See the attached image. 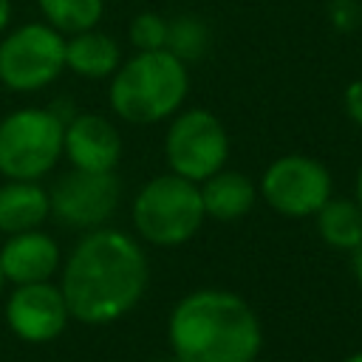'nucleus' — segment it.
<instances>
[{
  "label": "nucleus",
  "instance_id": "obj_1",
  "mask_svg": "<svg viewBox=\"0 0 362 362\" xmlns=\"http://www.w3.org/2000/svg\"><path fill=\"white\" fill-rule=\"evenodd\" d=\"M59 269L68 314L82 325H107L130 314L150 280L139 238L110 226L85 232Z\"/></svg>",
  "mask_w": 362,
  "mask_h": 362
},
{
  "label": "nucleus",
  "instance_id": "obj_2",
  "mask_svg": "<svg viewBox=\"0 0 362 362\" xmlns=\"http://www.w3.org/2000/svg\"><path fill=\"white\" fill-rule=\"evenodd\" d=\"M167 342L175 362H255L263 348V328L240 294L195 288L173 305Z\"/></svg>",
  "mask_w": 362,
  "mask_h": 362
},
{
  "label": "nucleus",
  "instance_id": "obj_3",
  "mask_svg": "<svg viewBox=\"0 0 362 362\" xmlns=\"http://www.w3.org/2000/svg\"><path fill=\"white\" fill-rule=\"evenodd\" d=\"M189 93V71L167 48L136 51L110 76V110L127 124H158L175 116Z\"/></svg>",
  "mask_w": 362,
  "mask_h": 362
},
{
  "label": "nucleus",
  "instance_id": "obj_4",
  "mask_svg": "<svg viewBox=\"0 0 362 362\" xmlns=\"http://www.w3.org/2000/svg\"><path fill=\"white\" fill-rule=\"evenodd\" d=\"M136 235L158 249H175L192 240L206 221L201 204V187L175 173L150 178L130 204Z\"/></svg>",
  "mask_w": 362,
  "mask_h": 362
},
{
  "label": "nucleus",
  "instance_id": "obj_5",
  "mask_svg": "<svg viewBox=\"0 0 362 362\" xmlns=\"http://www.w3.org/2000/svg\"><path fill=\"white\" fill-rule=\"evenodd\" d=\"M65 122L51 107H20L0 119V175L40 181L62 158Z\"/></svg>",
  "mask_w": 362,
  "mask_h": 362
},
{
  "label": "nucleus",
  "instance_id": "obj_6",
  "mask_svg": "<svg viewBox=\"0 0 362 362\" xmlns=\"http://www.w3.org/2000/svg\"><path fill=\"white\" fill-rule=\"evenodd\" d=\"M65 71V34L48 23H23L0 34V85L14 93L48 88Z\"/></svg>",
  "mask_w": 362,
  "mask_h": 362
},
{
  "label": "nucleus",
  "instance_id": "obj_7",
  "mask_svg": "<svg viewBox=\"0 0 362 362\" xmlns=\"http://www.w3.org/2000/svg\"><path fill=\"white\" fill-rule=\"evenodd\" d=\"M164 158L170 173L195 184L215 175L229 158V136L212 110L189 107L173 116L164 136Z\"/></svg>",
  "mask_w": 362,
  "mask_h": 362
},
{
  "label": "nucleus",
  "instance_id": "obj_8",
  "mask_svg": "<svg viewBox=\"0 0 362 362\" xmlns=\"http://www.w3.org/2000/svg\"><path fill=\"white\" fill-rule=\"evenodd\" d=\"M331 173L322 161L300 153L274 158L260 178V198L283 218H308L331 198Z\"/></svg>",
  "mask_w": 362,
  "mask_h": 362
},
{
  "label": "nucleus",
  "instance_id": "obj_9",
  "mask_svg": "<svg viewBox=\"0 0 362 362\" xmlns=\"http://www.w3.org/2000/svg\"><path fill=\"white\" fill-rule=\"evenodd\" d=\"M51 215L68 229H99L105 226L122 201V184L116 173H88L71 167L48 189Z\"/></svg>",
  "mask_w": 362,
  "mask_h": 362
},
{
  "label": "nucleus",
  "instance_id": "obj_10",
  "mask_svg": "<svg viewBox=\"0 0 362 362\" xmlns=\"http://www.w3.org/2000/svg\"><path fill=\"white\" fill-rule=\"evenodd\" d=\"M6 325L11 334L31 345L54 342L68 328V305L62 297L59 283L40 280V283H20L3 303Z\"/></svg>",
  "mask_w": 362,
  "mask_h": 362
},
{
  "label": "nucleus",
  "instance_id": "obj_11",
  "mask_svg": "<svg viewBox=\"0 0 362 362\" xmlns=\"http://www.w3.org/2000/svg\"><path fill=\"white\" fill-rule=\"evenodd\" d=\"M62 156L76 170L113 173L122 161V133L99 113H76L62 130Z\"/></svg>",
  "mask_w": 362,
  "mask_h": 362
},
{
  "label": "nucleus",
  "instance_id": "obj_12",
  "mask_svg": "<svg viewBox=\"0 0 362 362\" xmlns=\"http://www.w3.org/2000/svg\"><path fill=\"white\" fill-rule=\"evenodd\" d=\"M62 266V252L59 243L42 232V229H28L8 235L6 243L0 246V269L6 283H40L51 280Z\"/></svg>",
  "mask_w": 362,
  "mask_h": 362
},
{
  "label": "nucleus",
  "instance_id": "obj_13",
  "mask_svg": "<svg viewBox=\"0 0 362 362\" xmlns=\"http://www.w3.org/2000/svg\"><path fill=\"white\" fill-rule=\"evenodd\" d=\"M198 187H201L204 215L212 221H221V223L240 221L243 215L252 212V206L257 201L255 181L249 175H243L238 170H226V167H221L215 175H209Z\"/></svg>",
  "mask_w": 362,
  "mask_h": 362
},
{
  "label": "nucleus",
  "instance_id": "obj_14",
  "mask_svg": "<svg viewBox=\"0 0 362 362\" xmlns=\"http://www.w3.org/2000/svg\"><path fill=\"white\" fill-rule=\"evenodd\" d=\"M51 215L48 189L40 181H11L0 184V232L17 235L40 229Z\"/></svg>",
  "mask_w": 362,
  "mask_h": 362
},
{
  "label": "nucleus",
  "instance_id": "obj_15",
  "mask_svg": "<svg viewBox=\"0 0 362 362\" xmlns=\"http://www.w3.org/2000/svg\"><path fill=\"white\" fill-rule=\"evenodd\" d=\"M122 65V48L119 42L99 31L88 28L79 34L65 37V68L85 76V79H107Z\"/></svg>",
  "mask_w": 362,
  "mask_h": 362
},
{
  "label": "nucleus",
  "instance_id": "obj_16",
  "mask_svg": "<svg viewBox=\"0 0 362 362\" xmlns=\"http://www.w3.org/2000/svg\"><path fill=\"white\" fill-rule=\"evenodd\" d=\"M317 235L339 252H351L362 238V206L351 198H328L317 209Z\"/></svg>",
  "mask_w": 362,
  "mask_h": 362
},
{
  "label": "nucleus",
  "instance_id": "obj_17",
  "mask_svg": "<svg viewBox=\"0 0 362 362\" xmlns=\"http://www.w3.org/2000/svg\"><path fill=\"white\" fill-rule=\"evenodd\" d=\"M45 23L59 34H79L96 28L105 14V0H37Z\"/></svg>",
  "mask_w": 362,
  "mask_h": 362
},
{
  "label": "nucleus",
  "instance_id": "obj_18",
  "mask_svg": "<svg viewBox=\"0 0 362 362\" xmlns=\"http://www.w3.org/2000/svg\"><path fill=\"white\" fill-rule=\"evenodd\" d=\"M164 48L187 65L198 62L209 48V28L204 25V20H198L192 14H178V17L167 20V45Z\"/></svg>",
  "mask_w": 362,
  "mask_h": 362
},
{
  "label": "nucleus",
  "instance_id": "obj_19",
  "mask_svg": "<svg viewBox=\"0 0 362 362\" xmlns=\"http://www.w3.org/2000/svg\"><path fill=\"white\" fill-rule=\"evenodd\" d=\"M127 34L136 51H161L167 45V20L156 11H139L130 20Z\"/></svg>",
  "mask_w": 362,
  "mask_h": 362
},
{
  "label": "nucleus",
  "instance_id": "obj_20",
  "mask_svg": "<svg viewBox=\"0 0 362 362\" xmlns=\"http://www.w3.org/2000/svg\"><path fill=\"white\" fill-rule=\"evenodd\" d=\"M328 20L339 31H354L362 23V3L359 0H328Z\"/></svg>",
  "mask_w": 362,
  "mask_h": 362
},
{
  "label": "nucleus",
  "instance_id": "obj_21",
  "mask_svg": "<svg viewBox=\"0 0 362 362\" xmlns=\"http://www.w3.org/2000/svg\"><path fill=\"white\" fill-rule=\"evenodd\" d=\"M342 105H345V113L351 116V122L356 127H362V79H354L345 93H342Z\"/></svg>",
  "mask_w": 362,
  "mask_h": 362
},
{
  "label": "nucleus",
  "instance_id": "obj_22",
  "mask_svg": "<svg viewBox=\"0 0 362 362\" xmlns=\"http://www.w3.org/2000/svg\"><path fill=\"white\" fill-rule=\"evenodd\" d=\"M351 255V272H354V277H356V283L362 286V238L356 240V246L348 252Z\"/></svg>",
  "mask_w": 362,
  "mask_h": 362
},
{
  "label": "nucleus",
  "instance_id": "obj_23",
  "mask_svg": "<svg viewBox=\"0 0 362 362\" xmlns=\"http://www.w3.org/2000/svg\"><path fill=\"white\" fill-rule=\"evenodd\" d=\"M11 23V0H0V34L8 31Z\"/></svg>",
  "mask_w": 362,
  "mask_h": 362
},
{
  "label": "nucleus",
  "instance_id": "obj_24",
  "mask_svg": "<svg viewBox=\"0 0 362 362\" xmlns=\"http://www.w3.org/2000/svg\"><path fill=\"white\" fill-rule=\"evenodd\" d=\"M356 204L362 206V167H359V173H356Z\"/></svg>",
  "mask_w": 362,
  "mask_h": 362
},
{
  "label": "nucleus",
  "instance_id": "obj_25",
  "mask_svg": "<svg viewBox=\"0 0 362 362\" xmlns=\"http://www.w3.org/2000/svg\"><path fill=\"white\" fill-rule=\"evenodd\" d=\"M342 362H362V351H356V354H351V356H345Z\"/></svg>",
  "mask_w": 362,
  "mask_h": 362
},
{
  "label": "nucleus",
  "instance_id": "obj_26",
  "mask_svg": "<svg viewBox=\"0 0 362 362\" xmlns=\"http://www.w3.org/2000/svg\"><path fill=\"white\" fill-rule=\"evenodd\" d=\"M3 288H6V277H3V269H0V300H3Z\"/></svg>",
  "mask_w": 362,
  "mask_h": 362
}]
</instances>
